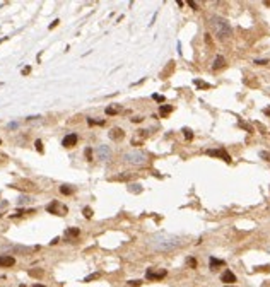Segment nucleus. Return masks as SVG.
<instances>
[{"label": "nucleus", "mask_w": 270, "mask_h": 287, "mask_svg": "<svg viewBox=\"0 0 270 287\" xmlns=\"http://www.w3.org/2000/svg\"><path fill=\"white\" fill-rule=\"evenodd\" d=\"M82 214H84V217H86V219H91L92 217V210L89 209V207H86V209L82 210Z\"/></svg>", "instance_id": "4be33fe9"}, {"label": "nucleus", "mask_w": 270, "mask_h": 287, "mask_svg": "<svg viewBox=\"0 0 270 287\" xmlns=\"http://www.w3.org/2000/svg\"><path fill=\"white\" fill-rule=\"evenodd\" d=\"M33 287H44V285H41V284H34Z\"/></svg>", "instance_id": "473e14b6"}, {"label": "nucleus", "mask_w": 270, "mask_h": 287, "mask_svg": "<svg viewBox=\"0 0 270 287\" xmlns=\"http://www.w3.org/2000/svg\"><path fill=\"white\" fill-rule=\"evenodd\" d=\"M87 123H89V125H105V120H92V118H87Z\"/></svg>", "instance_id": "f3484780"}, {"label": "nucleus", "mask_w": 270, "mask_h": 287, "mask_svg": "<svg viewBox=\"0 0 270 287\" xmlns=\"http://www.w3.org/2000/svg\"><path fill=\"white\" fill-rule=\"evenodd\" d=\"M221 280L224 284H234L236 282V275L233 274L231 270H224V274L221 275Z\"/></svg>", "instance_id": "423d86ee"}, {"label": "nucleus", "mask_w": 270, "mask_h": 287, "mask_svg": "<svg viewBox=\"0 0 270 287\" xmlns=\"http://www.w3.org/2000/svg\"><path fill=\"white\" fill-rule=\"evenodd\" d=\"M16 258L10 255H0V267H14Z\"/></svg>", "instance_id": "0eeeda50"}, {"label": "nucleus", "mask_w": 270, "mask_h": 287, "mask_svg": "<svg viewBox=\"0 0 270 287\" xmlns=\"http://www.w3.org/2000/svg\"><path fill=\"white\" fill-rule=\"evenodd\" d=\"M60 191L63 193V195H72L74 193V188L67 186V185H63V186H60Z\"/></svg>", "instance_id": "4468645a"}, {"label": "nucleus", "mask_w": 270, "mask_h": 287, "mask_svg": "<svg viewBox=\"0 0 270 287\" xmlns=\"http://www.w3.org/2000/svg\"><path fill=\"white\" fill-rule=\"evenodd\" d=\"M84 154H86V159H87V161H92V149H91V147H87L86 151H84Z\"/></svg>", "instance_id": "aec40b11"}, {"label": "nucleus", "mask_w": 270, "mask_h": 287, "mask_svg": "<svg viewBox=\"0 0 270 287\" xmlns=\"http://www.w3.org/2000/svg\"><path fill=\"white\" fill-rule=\"evenodd\" d=\"M79 232H80V231H79L77 227H70V229H67L65 234L67 236H79Z\"/></svg>", "instance_id": "dca6fc26"}, {"label": "nucleus", "mask_w": 270, "mask_h": 287, "mask_svg": "<svg viewBox=\"0 0 270 287\" xmlns=\"http://www.w3.org/2000/svg\"><path fill=\"white\" fill-rule=\"evenodd\" d=\"M109 137H111L113 140H122L123 137H125V133H123L122 128H113V130L109 132Z\"/></svg>", "instance_id": "1a4fd4ad"}, {"label": "nucleus", "mask_w": 270, "mask_h": 287, "mask_svg": "<svg viewBox=\"0 0 270 287\" xmlns=\"http://www.w3.org/2000/svg\"><path fill=\"white\" fill-rule=\"evenodd\" d=\"M260 157H261V159H265V161H270V152H267V151H261V152H260Z\"/></svg>", "instance_id": "5701e85b"}, {"label": "nucleus", "mask_w": 270, "mask_h": 287, "mask_svg": "<svg viewBox=\"0 0 270 287\" xmlns=\"http://www.w3.org/2000/svg\"><path fill=\"white\" fill-rule=\"evenodd\" d=\"M98 156H99V159H109V157H111V151H109V147H106V145H101V147L98 149Z\"/></svg>", "instance_id": "6e6552de"}, {"label": "nucleus", "mask_w": 270, "mask_h": 287, "mask_svg": "<svg viewBox=\"0 0 270 287\" xmlns=\"http://www.w3.org/2000/svg\"><path fill=\"white\" fill-rule=\"evenodd\" d=\"M140 284H142V280H132V282H130V285L137 287V285H140Z\"/></svg>", "instance_id": "c756f323"}, {"label": "nucleus", "mask_w": 270, "mask_h": 287, "mask_svg": "<svg viewBox=\"0 0 270 287\" xmlns=\"http://www.w3.org/2000/svg\"><path fill=\"white\" fill-rule=\"evenodd\" d=\"M34 145H36V149H38L39 152H43V142H41V140H36Z\"/></svg>", "instance_id": "b1692460"}, {"label": "nucleus", "mask_w": 270, "mask_h": 287, "mask_svg": "<svg viewBox=\"0 0 270 287\" xmlns=\"http://www.w3.org/2000/svg\"><path fill=\"white\" fill-rule=\"evenodd\" d=\"M166 274H168L166 270H159V272H157L156 268H149L147 274H145V277H147L149 280H161V278L166 277Z\"/></svg>", "instance_id": "20e7f679"}, {"label": "nucleus", "mask_w": 270, "mask_h": 287, "mask_svg": "<svg viewBox=\"0 0 270 287\" xmlns=\"http://www.w3.org/2000/svg\"><path fill=\"white\" fill-rule=\"evenodd\" d=\"M255 63H257V65H267L268 60H255Z\"/></svg>", "instance_id": "cd10ccee"}, {"label": "nucleus", "mask_w": 270, "mask_h": 287, "mask_svg": "<svg viewBox=\"0 0 270 287\" xmlns=\"http://www.w3.org/2000/svg\"><path fill=\"white\" fill-rule=\"evenodd\" d=\"M187 265L190 268H197V260L195 258H187Z\"/></svg>", "instance_id": "6ab92c4d"}, {"label": "nucleus", "mask_w": 270, "mask_h": 287, "mask_svg": "<svg viewBox=\"0 0 270 287\" xmlns=\"http://www.w3.org/2000/svg\"><path fill=\"white\" fill-rule=\"evenodd\" d=\"M152 97L156 101H159V103H162V101H164V96H161V94H152Z\"/></svg>", "instance_id": "bb28decb"}, {"label": "nucleus", "mask_w": 270, "mask_h": 287, "mask_svg": "<svg viewBox=\"0 0 270 287\" xmlns=\"http://www.w3.org/2000/svg\"><path fill=\"white\" fill-rule=\"evenodd\" d=\"M183 133H185V139H187V140H192L193 139V132L190 130V128H185Z\"/></svg>", "instance_id": "a211bd4d"}, {"label": "nucleus", "mask_w": 270, "mask_h": 287, "mask_svg": "<svg viewBox=\"0 0 270 287\" xmlns=\"http://www.w3.org/2000/svg\"><path fill=\"white\" fill-rule=\"evenodd\" d=\"M123 159H125L126 162H130V164H137V166H142L147 162V156L142 152H126L125 156H123Z\"/></svg>", "instance_id": "f03ea898"}, {"label": "nucleus", "mask_w": 270, "mask_h": 287, "mask_svg": "<svg viewBox=\"0 0 270 287\" xmlns=\"http://www.w3.org/2000/svg\"><path fill=\"white\" fill-rule=\"evenodd\" d=\"M75 144H77V135H75V133L65 135L63 140H62V145H63V147H74Z\"/></svg>", "instance_id": "39448f33"}, {"label": "nucleus", "mask_w": 270, "mask_h": 287, "mask_svg": "<svg viewBox=\"0 0 270 287\" xmlns=\"http://www.w3.org/2000/svg\"><path fill=\"white\" fill-rule=\"evenodd\" d=\"M212 26H214V29H215V33H217V36L222 38V39L229 38V36L233 34V29H231V26H229V22H227L226 19L214 16L212 17Z\"/></svg>", "instance_id": "f257e3e1"}, {"label": "nucleus", "mask_w": 270, "mask_h": 287, "mask_svg": "<svg viewBox=\"0 0 270 287\" xmlns=\"http://www.w3.org/2000/svg\"><path fill=\"white\" fill-rule=\"evenodd\" d=\"M29 275L31 277H41V275H43V270H29Z\"/></svg>", "instance_id": "412c9836"}, {"label": "nucleus", "mask_w": 270, "mask_h": 287, "mask_svg": "<svg viewBox=\"0 0 270 287\" xmlns=\"http://www.w3.org/2000/svg\"><path fill=\"white\" fill-rule=\"evenodd\" d=\"M118 111H120L118 106H108V108H106V115H116Z\"/></svg>", "instance_id": "2eb2a0df"}, {"label": "nucleus", "mask_w": 270, "mask_h": 287, "mask_svg": "<svg viewBox=\"0 0 270 287\" xmlns=\"http://www.w3.org/2000/svg\"><path fill=\"white\" fill-rule=\"evenodd\" d=\"M222 265H224V260H217V258L210 257V260H209V267H210V270H217L219 267H222Z\"/></svg>", "instance_id": "9d476101"}, {"label": "nucleus", "mask_w": 270, "mask_h": 287, "mask_svg": "<svg viewBox=\"0 0 270 287\" xmlns=\"http://www.w3.org/2000/svg\"><path fill=\"white\" fill-rule=\"evenodd\" d=\"M265 5H267V7H270V0H267V2H265Z\"/></svg>", "instance_id": "72a5a7b5"}, {"label": "nucleus", "mask_w": 270, "mask_h": 287, "mask_svg": "<svg viewBox=\"0 0 270 287\" xmlns=\"http://www.w3.org/2000/svg\"><path fill=\"white\" fill-rule=\"evenodd\" d=\"M195 84H197V86H198V87H204V89H209V84H205V82H202V80H195Z\"/></svg>", "instance_id": "393cba45"}, {"label": "nucleus", "mask_w": 270, "mask_h": 287, "mask_svg": "<svg viewBox=\"0 0 270 287\" xmlns=\"http://www.w3.org/2000/svg\"><path fill=\"white\" fill-rule=\"evenodd\" d=\"M29 70H31V67H26V69L22 70V74H24V75H27V74H29Z\"/></svg>", "instance_id": "7c9ffc66"}, {"label": "nucleus", "mask_w": 270, "mask_h": 287, "mask_svg": "<svg viewBox=\"0 0 270 287\" xmlns=\"http://www.w3.org/2000/svg\"><path fill=\"white\" fill-rule=\"evenodd\" d=\"M58 205H60V204H58L57 200H53L52 204H50L48 207H46V210H48V212H52V214H57V215H62L60 210H58Z\"/></svg>", "instance_id": "9b49d317"}, {"label": "nucleus", "mask_w": 270, "mask_h": 287, "mask_svg": "<svg viewBox=\"0 0 270 287\" xmlns=\"http://www.w3.org/2000/svg\"><path fill=\"white\" fill-rule=\"evenodd\" d=\"M171 111H173V106H169V105H161V108H159V115H161L162 118L168 116Z\"/></svg>", "instance_id": "ddd939ff"}, {"label": "nucleus", "mask_w": 270, "mask_h": 287, "mask_svg": "<svg viewBox=\"0 0 270 287\" xmlns=\"http://www.w3.org/2000/svg\"><path fill=\"white\" fill-rule=\"evenodd\" d=\"M207 156H212V157H221V159H224V161L229 164L231 162V156L224 151V149H209L207 151Z\"/></svg>", "instance_id": "7ed1b4c3"}, {"label": "nucleus", "mask_w": 270, "mask_h": 287, "mask_svg": "<svg viewBox=\"0 0 270 287\" xmlns=\"http://www.w3.org/2000/svg\"><path fill=\"white\" fill-rule=\"evenodd\" d=\"M263 113H265L267 116H270V108H265V109H263Z\"/></svg>", "instance_id": "2f4dec72"}, {"label": "nucleus", "mask_w": 270, "mask_h": 287, "mask_svg": "<svg viewBox=\"0 0 270 287\" xmlns=\"http://www.w3.org/2000/svg\"><path fill=\"white\" fill-rule=\"evenodd\" d=\"M224 63H226V60H224V57H221V55H219V57L215 58V60H214V65H212V69H214V70H219V69H222V67H224Z\"/></svg>", "instance_id": "f8f14e48"}, {"label": "nucleus", "mask_w": 270, "mask_h": 287, "mask_svg": "<svg viewBox=\"0 0 270 287\" xmlns=\"http://www.w3.org/2000/svg\"><path fill=\"white\" fill-rule=\"evenodd\" d=\"M99 277V274H94V275H89V277H86V280L84 282H91V280H94V278Z\"/></svg>", "instance_id": "a878e982"}, {"label": "nucleus", "mask_w": 270, "mask_h": 287, "mask_svg": "<svg viewBox=\"0 0 270 287\" xmlns=\"http://www.w3.org/2000/svg\"><path fill=\"white\" fill-rule=\"evenodd\" d=\"M226 287H234V285H226Z\"/></svg>", "instance_id": "f704fd0d"}, {"label": "nucleus", "mask_w": 270, "mask_h": 287, "mask_svg": "<svg viewBox=\"0 0 270 287\" xmlns=\"http://www.w3.org/2000/svg\"><path fill=\"white\" fill-rule=\"evenodd\" d=\"M188 5H190V7H192V9H195V10L198 9V5H197L195 2H193V0H190V2H188Z\"/></svg>", "instance_id": "c85d7f7f"}]
</instances>
